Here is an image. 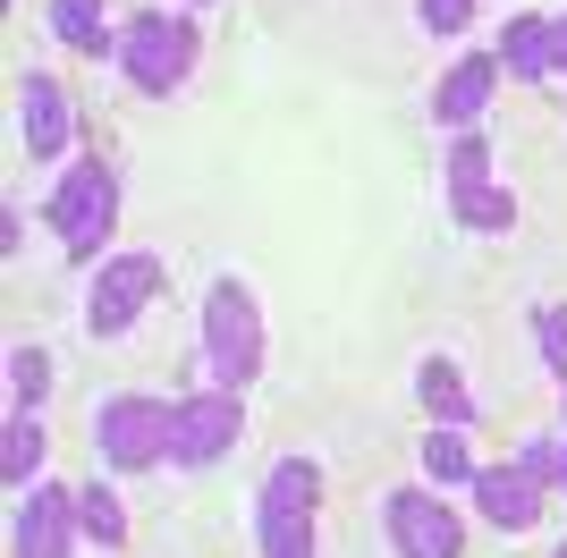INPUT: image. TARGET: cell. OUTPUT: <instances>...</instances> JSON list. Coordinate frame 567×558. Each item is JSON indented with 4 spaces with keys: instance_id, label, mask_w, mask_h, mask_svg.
Returning a JSON list of instances; mask_svg holds the SVG:
<instances>
[{
    "instance_id": "6",
    "label": "cell",
    "mask_w": 567,
    "mask_h": 558,
    "mask_svg": "<svg viewBox=\"0 0 567 558\" xmlns=\"http://www.w3.org/2000/svg\"><path fill=\"white\" fill-rule=\"evenodd\" d=\"M450 211L466 220V229H483V237L517 220V204H508V195L492 186V144L474 136V127L450 144Z\"/></svg>"
},
{
    "instance_id": "8",
    "label": "cell",
    "mask_w": 567,
    "mask_h": 558,
    "mask_svg": "<svg viewBox=\"0 0 567 558\" xmlns=\"http://www.w3.org/2000/svg\"><path fill=\"white\" fill-rule=\"evenodd\" d=\"M237 390H204V397H178V415H169V465H213L220 448L237 441Z\"/></svg>"
},
{
    "instance_id": "25",
    "label": "cell",
    "mask_w": 567,
    "mask_h": 558,
    "mask_svg": "<svg viewBox=\"0 0 567 558\" xmlns=\"http://www.w3.org/2000/svg\"><path fill=\"white\" fill-rule=\"evenodd\" d=\"M559 423H567V397H559Z\"/></svg>"
},
{
    "instance_id": "2",
    "label": "cell",
    "mask_w": 567,
    "mask_h": 558,
    "mask_svg": "<svg viewBox=\"0 0 567 558\" xmlns=\"http://www.w3.org/2000/svg\"><path fill=\"white\" fill-rule=\"evenodd\" d=\"M313 499H322V474H313L306 457H280V465H271L262 508H255L262 558H313Z\"/></svg>"
},
{
    "instance_id": "7",
    "label": "cell",
    "mask_w": 567,
    "mask_h": 558,
    "mask_svg": "<svg viewBox=\"0 0 567 558\" xmlns=\"http://www.w3.org/2000/svg\"><path fill=\"white\" fill-rule=\"evenodd\" d=\"M399 558H457L466 550V525L441 508V490H390V508H381Z\"/></svg>"
},
{
    "instance_id": "22",
    "label": "cell",
    "mask_w": 567,
    "mask_h": 558,
    "mask_svg": "<svg viewBox=\"0 0 567 558\" xmlns=\"http://www.w3.org/2000/svg\"><path fill=\"white\" fill-rule=\"evenodd\" d=\"M534 339H543V364L567 381V304H543V313H534Z\"/></svg>"
},
{
    "instance_id": "10",
    "label": "cell",
    "mask_w": 567,
    "mask_h": 558,
    "mask_svg": "<svg viewBox=\"0 0 567 558\" xmlns=\"http://www.w3.org/2000/svg\"><path fill=\"white\" fill-rule=\"evenodd\" d=\"M18 102H25L18 118H25V153H34V162H51V153H69V144H76V111H69V93H60V76L25 69Z\"/></svg>"
},
{
    "instance_id": "24",
    "label": "cell",
    "mask_w": 567,
    "mask_h": 558,
    "mask_svg": "<svg viewBox=\"0 0 567 558\" xmlns=\"http://www.w3.org/2000/svg\"><path fill=\"white\" fill-rule=\"evenodd\" d=\"M550 76H567V18H550Z\"/></svg>"
},
{
    "instance_id": "3",
    "label": "cell",
    "mask_w": 567,
    "mask_h": 558,
    "mask_svg": "<svg viewBox=\"0 0 567 558\" xmlns=\"http://www.w3.org/2000/svg\"><path fill=\"white\" fill-rule=\"evenodd\" d=\"M204 355H213V390H246L262 372V322H255V297L220 279L204 297Z\"/></svg>"
},
{
    "instance_id": "15",
    "label": "cell",
    "mask_w": 567,
    "mask_h": 558,
    "mask_svg": "<svg viewBox=\"0 0 567 558\" xmlns=\"http://www.w3.org/2000/svg\"><path fill=\"white\" fill-rule=\"evenodd\" d=\"M415 390H424V406L441 415V432H466V423H474V397H466V381H457L450 355H432V364L415 372Z\"/></svg>"
},
{
    "instance_id": "23",
    "label": "cell",
    "mask_w": 567,
    "mask_h": 558,
    "mask_svg": "<svg viewBox=\"0 0 567 558\" xmlns=\"http://www.w3.org/2000/svg\"><path fill=\"white\" fill-rule=\"evenodd\" d=\"M424 25L432 34H457V25H466V0H424Z\"/></svg>"
},
{
    "instance_id": "13",
    "label": "cell",
    "mask_w": 567,
    "mask_h": 558,
    "mask_svg": "<svg viewBox=\"0 0 567 558\" xmlns=\"http://www.w3.org/2000/svg\"><path fill=\"white\" fill-rule=\"evenodd\" d=\"M492 85H499V60H457V69L441 76V93H432V118L466 136L474 118H483V102H492Z\"/></svg>"
},
{
    "instance_id": "26",
    "label": "cell",
    "mask_w": 567,
    "mask_h": 558,
    "mask_svg": "<svg viewBox=\"0 0 567 558\" xmlns=\"http://www.w3.org/2000/svg\"><path fill=\"white\" fill-rule=\"evenodd\" d=\"M550 558H567V541H559V550H550Z\"/></svg>"
},
{
    "instance_id": "9",
    "label": "cell",
    "mask_w": 567,
    "mask_h": 558,
    "mask_svg": "<svg viewBox=\"0 0 567 558\" xmlns=\"http://www.w3.org/2000/svg\"><path fill=\"white\" fill-rule=\"evenodd\" d=\"M153 288H162V262H153V255H118V262H102L94 297H85V322H94V339L127 330L144 304H153Z\"/></svg>"
},
{
    "instance_id": "17",
    "label": "cell",
    "mask_w": 567,
    "mask_h": 558,
    "mask_svg": "<svg viewBox=\"0 0 567 558\" xmlns=\"http://www.w3.org/2000/svg\"><path fill=\"white\" fill-rule=\"evenodd\" d=\"M499 69L508 76H550V25L543 18H508V34H499Z\"/></svg>"
},
{
    "instance_id": "11",
    "label": "cell",
    "mask_w": 567,
    "mask_h": 558,
    "mask_svg": "<svg viewBox=\"0 0 567 558\" xmlns=\"http://www.w3.org/2000/svg\"><path fill=\"white\" fill-rule=\"evenodd\" d=\"M474 508L492 516V525H508V534H525V525L543 516V483H534L517 457L508 465H474Z\"/></svg>"
},
{
    "instance_id": "18",
    "label": "cell",
    "mask_w": 567,
    "mask_h": 558,
    "mask_svg": "<svg viewBox=\"0 0 567 558\" xmlns=\"http://www.w3.org/2000/svg\"><path fill=\"white\" fill-rule=\"evenodd\" d=\"M76 525H85V534L102 541V550H118V541H127V516H118V499L102 483H85L76 490Z\"/></svg>"
},
{
    "instance_id": "5",
    "label": "cell",
    "mask_w": 567,
    "mask_h": 558,
    "mask_svg": "<svg viewBox=\"0 0 567 558\" xmlns=\"http://www.w3.org/2000/svg\"><path fill=\"white\" fill-rule=\"evenodd\" d=\"M169 415H178V406H162V397H102V406H94V448H102V465H118V474L162 465V457H169Z\"/></svg>"
},
{
    "instance_id": "4",
    "label": "cell",
    "mask_w": 567,
    "mask_h": 558,
    "mask_svg": "<svg viewBox=\"0 0 567 558\" xmlns=\"http://www.w3.org/2000/svg\"><path fill=\"white\" fill-rule=\"evenodd\" d=\"M111 60L136 76L144 93H169V85H187V69H195V25L169 18V9H144L136 25H118V51H111Z\"/></svg>"
},
{
    "instance_id": "12",
    "label": "cell",
    "mask_w": 567,
    "mask_h": 558,
    "mask_svg": "<svg viewBox=\"0 0 567 558\" xmlns=\"http://www.w3.org/2000/svg\"><path fill=\"white\" fill-rule=\"evenodd\" d=\"M69 534H76V499L34 483L18 499V558H69Z\"/></svg>"
},
{
    "instance_id": "21",
    "label": "cell",
    "mask_w": 567,
    "mask_h": 558,
    "mask_svg": "<svg viewBox=\"0 0 567 558\" xmlns=\"http://www.w3.org/2000/svg\"><path fill=\"white\" fill-rule=\"evenodd\" d=\"M9 381H18V406H43V390H51L43 348H18V355H9Z\"/></svg>"
},
{
    "instance_id": "20",
    "label": "cell",
    "mask_w": 567,
    "mask_h": 558,
    "mask_svg": "<svg viewBox=\"0 0 567 558\" xmlns=\"http://www.w3.org/2000/svg\"><path fill=\"white\" fill-rule=\"evenodd\" d=\"M517 465L534 474V483L567 490V441H525V448H517Z\"/></svg>"
},
{
    "instance_id": "1",
    "label": "cell",
    "mask_w": 567,
    "mask_h": 558,
    "mask_svg": "<svg viewBox=\"0 0 567 558\" xmlns=\"http://www.w3.org/2000/svg\"><path fill=\"white\" fill-rule=\"evenodd\" d=\"M43 220H51V237L69 246V262H94L102 255V237H111V220H118V178L102 169V153L69 162V178L51 186Z\"/></svg>"
},
{
    "instance_id": "16",
    "label": "cell",
    "mask_w": 567,
    "mask_h": 558,
    "mask_svg": "<svg viewBox=\"0 0 567 558\" xmlns=\"http://www.w3.org/2000/svg\"><path fill=\"white\" fill-rule=\"evenodd\" d=\"M34 465H43V423H34V406H18L9 432H0V483L34 490Z\"/></svg>"
},
{
    "instance_id": "19",
    "label": "cell",
    "mask_w": 567,
    "mask_h": 558,
    "mask_svg": "<svg viewBox=\"0 0 567 558\" xmlns=\"http://www.w3.org/2000/svg\"><path fill=\"white\" fill-rule=\"evenodd\" d=\"M424 474H432V483H474L466 441H457V432H432V441H424Z\"/></svg>"
},
{
    "instance_id": "14",
    "label": "cell",
    "mask_w": 567,
    "mask_h": 558,
    "mask_svg": "<svg viewBox=\"0 0 567 558\" xmlns=\"http://www.w3.org/2000/svg\"><path fill=\"white\" fill-rule=\"evenodd\" d=\"M51 34H60L69 51H85V60L118 51V34L102 25V0H51Z\"/></svg>"
}]
</instances>
